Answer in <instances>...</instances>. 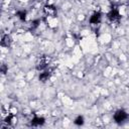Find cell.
Returning <instances> with one entry per match:
<instances>
[{"instance_id": "obj_8", "label": "cell", "mask_w": 129, "mask_h": 129, "mask_svg": "<svg viewBox=\"0 0 129 129\" xmlns=\"http://www.w3.org/2000/svg\"><path fill=\"white\" fill-rule=\"evenodd\" d=\"M11 42V38L8 35H3L1 39V45L2 46H9Z\"/></svg>"}, {"instance_id": "obj_6", "label": "cell", "mask_w": 129, "mask_h": 129, "mask_svg": "<svg viewBox=\"0 0 129 129\" xmlns=\"http://www.w3.org/2000/svg\"><path fill=\"white\" fill-rule=\"evenodd\" d=\"M44 122H45L44 118L39 117V116H34V117L31 119L30 124H31L32 126H40V125H43Z\"/></svg>"}, {"instance_id": "obj_1", "label": "cell", "mask_w": 129, "mask_h": 129, "mask_svg": "<svg viewBox=\"0 0 129 129\" xmlns=\"http://www.w3.org/2000/svg\"><path fill=\"white\" fill-rule=\"evenodd\" d=\"M114 121L118 124H121L123 122H125L127 119H128V114L126 111L124 110H117L115 113H114Z\"/></svg>"}, {"instance_id": "obj_7", "label": "cell", "mask_w": 129, "mask_h": 129, "mask_svg": "<svg viewBox=\"0 0 129 129\" xmlns=\"http://www.w3.org/2000/svg\"><path fill=\"white\" fill-rule=\"evenodd\" d=\"M51 76V71L50 70H45L39 75V81L40 82H46Z\"/></svg>"}, {"instance_id": "obj_11", "label": "cell", "mask_w": 129, "mask_h": 129, "mask_svg": "<svg viewBox=\"0 0 129 129\" xmlns=\"http://www.w3.org/2000/svg\"><path fill=\"white\" fill-rule=\"evenodd\" d=\"M39 23H40V20H39V19L33 20V21H32V23H31V26H32V28H35V27H37Z\"/></svg>"}, {"instance_id": "obj_9", "label": "cell", "mask_w": 129, "mask_h": 129, "mask_svg": "<svg viewBox=\"0 0 129 129\" xmlns=\"http://www.w3.org/2000/svg\"><path fill=\"white\" fill-rule=\"evenodd\" d=\"M17 17L21 20V21H24L25 18H26V11L25 10H19L17 13H16Z\"/></svg>"}, {"instance_id": "obj_2", "label": "cell", "mask_w": 129, "mask_h": 129, "mask_svg": "<svg viewBox=\"0 0 129 129\" xmlns=\"http://www.w3.org/2000/svg\"><path fill=\"white\" fill-rule=\"evenodd\" d=\"M107 17L110 22L112 23H118L120 21V13L117 8H112L110 12L107 14Z\"/></svg>"}, {"instance_id": "obj_5", "label": "cell", "mask_w": 129, "mask_h": 129, "mask_svg": "<svg viewBox=\"0 0 129 129\" xmlns=\"http://www.w3.org/2000/svg\"><path fill=\"white\" fill-rule=\"evenodd\" d=\"M101 18H102V14H101L100 12H95V13L90 17V23L93 24V25L99 24L100 21H101Z\"/></svg>"}, {"instance_id": "obj_10", "label": "cell", "mask_w": 129, "mask_h": 129, "mask_svg": "<svg viewBox=\"0 0 129 129\" xmlns=\"http://www.w3.org/2000/svg\"><path fill=\"white\" fill-rule=\"evenodd\" d=\"M74 123H75L76 125H79V126L83 125V124H84V117H83V116H78V117L75 119Z\"/></svg>"}, {"instance_id": "obj_4", "label": "cell", "mask_w": 129, "mask_h": 129, "mask_svg": "<svg viewBox=\"0 0 129 129\" xmlns=\"http://www.w3.org/2000/svg\"><path fill=\"white\" fill-rule=\"evenodd\" d=\"M43 11L47 16H52L53 17V16L56 15V8L52 5H45L44 8H43Z\"/></svg>"}, {"instance_id": "obj_3", "label": "cell", "mask_w": 129, "mask_h": 129, "mask_svg": "<svg viewBox=\"0 0 129 129\" xmlns=\"http://www.w3.org/2000/svg\"><path fill=\"white\" fill-rule=\"evenodd\" d=\"M48 62H49V58H48V57H46V56H41V57L39 58L37 64H36L37 70L43 71V70L48 66Z\"/></svg>"}]
</instances>
